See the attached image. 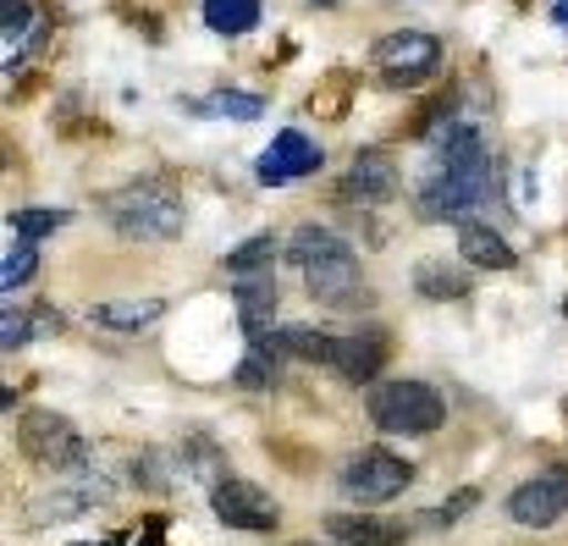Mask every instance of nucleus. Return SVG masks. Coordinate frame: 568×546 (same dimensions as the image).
Instances as JSON below:
<instances>
[{
	"instance_id": "aec40b11",
	"label": "nucleus",
	"mask_w": 568,
	"mask_h": 546,
	"mask_svg": "<svg viewBox=\"0 0 568 546\" xmlns=\"http://www.w3.org/2000/svg\"><path fill=\"white\" fill-rule=\"evenodd\" d=\"M408 282H414V293H425V299H464V293H469L464 271L447 265V260H419V265L408 271Z\"/></svg>"
},
{
	"instance_id": "5701e85b",
	"label": "nucleus",
	"mask_w": 568,
	"mask_h": 546,
	"mask_svg": "<svg viewBox=\"0 0 568 546\" xmlns=\"http://www.w3.org/2000/svg\"><path fill=\"white\" fill-rule=\"evenodd\" d=\"M6 226H11V237L39 243V237H50V232H61V226H67V210H17Z\"/></svg>"
},
{
	"instance_id": "39448f33",
	"label": "nucleus",
	"mask_w": 568,
	"mask_h": 546,
	"mask_svg": "<svg viewBox=\"0 0 568 546\" xmlns=\"http://www.w3.org/2000/svg\"><path fill=\"white\" fill-rule=\"evenodd\" d=\"M371 61L381 67V78L392 89H419L436 78L442 67V44L425 33V28H397V33H381L371 44Z\"/></svg>"
},
{
	"instance_id": "cd10ccee",
	"label": "nucleus",
	"mask_w": 568,
	"mask_h": 546,
	"mask_svg": "<svg viewBox=\"0 0 568 546\" xmlns=\"http://www.w3.org/2000/svg\"><path fill=\"white\" fill-rule=\"evenodd\" d=\"M139 481H144V486H161V492H166V464H161V453H150V458L139 464Z\"/></svg>"
},
{
	"instance_id": "f3484780",
	"label": "nucleus",
	"mask_w": 568,
	"mask_h": 546,
	"mask_svg": "<svg viewBox=\"0 0 568 546\" xmlns=\"http://www.w3.org/2000/svg\"><path fill=\"white\" fill-rule=\"evenodd\" d=\"M287 360H310V364H337V337L321 326H271L265 332Z\"/></svg>"
},
{
	"instance_id": "2eb2a0df",
	"label": "nucleus",
	"mask_w": 568,
	"mask_h": 546,
	"mask_svg": "<svg viewBox=\"0 0 568 546\" xmlns=\"http://www.w3.org/2000/svg\"><path fill=\"white\" fill-rule=\"evenodd\" d=\"M161 315H166V299H111V304L89 310V321L100 332H150Z\"/></svg>"
},
{
	"instance_id": "a211bd4d",
	"label": "nucleus",
	"mask_w": 568,
	"mask_h": 546,
	"mask_svg": "<svg viewBox=\"0 0 568 546\" xmlns=\"http://www.w3.org/2000/svg\"><path fill=\"white\" fill-rule=\"evenodd\" d=\"M189 117H221V122H260L265 117V100L248 94V89H215L210 100H183Z\"/></svg>"
},
{
	"instance_id": "4be33fe9",
	"label": "nucleus",
	"mask_w": 568,
	"mask_h": 546,
	"mask_svg": "<svg viewBox=\"0 0 568 546\" xmlns=\"http://www.w3.org/2000/svg\"><path fill=\"white\" fill-rule=\"evenodd\" d=\"M204 22L226 39L237 33H254L260 28V0H204Z\"/></svg>"
},
{
	"instance_id": "20e7f679",
	"label": "nucleus",
	"mask_w": 568,
	"mask_h": 546,
	"mask_svg": "<svg viewBox=\"0 0 568 546\" xmlns=\"http://www.w3.org/2000/svg\"><path fill=\"white\" fill-rule=\"evenodd\" d=\"M491 188H497L491 166L486 172H436V166H425V178L414 188V215L419 221H453V226H464L486 199H497Z\"/></svg>"
},
{
	"instance_id": "b1692460",
	"label": "nucleus",
	"mask_w": 568,
	"mask_h": 546,
	"mask_svg": "<svg viewBox=\"0 0 568 546\" xmlns=\"http://www.w3.org/2000/svg\"><path fill=\"white\" fill-rule=\"evenodd\" d=\"M33 265H39L33 243H28V237H11V249H6V265H0V287H6V293H17V287L33 276Z\"/></svg>"
},
{
	"instance_id": "412c9836",
	"label": "nucleus",
	"mask_w": 568,
	"mask_h": 546,
	"mask_svg": "<svg viewBox=\"0 0 568 546\" xmlns=\"http://www.w3.org/2000/svg\"><path fill=\"white\" fill-rule=\"evenodd\" d=\"M276 254H282V237H276V232H254L248 243H237V249L226 254V271H232V276H265Z\"/></svg>"
},
{
	"instance_id": "f8f14e48",
	"label": "nucleus",
	"mask_w": 568,
	"mask_h": 546,
	"mask_svg": "<svg viewBox=\"0 0 568 546\" xmlns=\"http://www.w3.org/2000/svg\"><path fill=\"white\" fill-rule=\"evenodd\" d=\"M326 536L337 546H403L408 525L403 519H381V514H332Z\"/></svg>"
},
{
	"instance_id": "c85d7f7f",
	"label": "nucleus",
	"mask_w": 568,
	"mask_h": 546,
	"mask_svg": "<svg viewBox=\"0 0 568 546\" xmlns=\"http://www.w3.org/2000/svg\"><path fill=\"white\" fill-rule=\"evenodd\" d=\"M33 332H61V315L55 310H33Z\"/></svg>"
},
{
	"instance_id": "7c9ffc66",
	"label": "nucleus",
	"mask_w": 568,
	"mask_h": 546,
	"mask_svg": "<svg viewBox=\"0 0 568 546\" xmlns=\"http://www.w3.org/2000/svg\"><path fill=\"white\" fill-rule=\"evenodd\" d=\"M310 6H332V0H310Z\"/></svg>"
},
{
	"instance_id": "2f4dec72",
	"label": "nucleus",
	"mask_w": 568,
	"mask_h": 546,
	"mask_svg": "<svg viewBox=\"0 0 568 546\" xmlns=\"http://www.w3.org/2000/svg\"><path fill=\"white\" fill-rule=\"evenodd\" d=\"M293 546H315V542H293Z\"/></svg>"
},
{
	"instance_id": "a878e982",
	"label": "nucleus",
	"mask_w": 568,
	"mask_h": 546,
	"mask_svg": "<svg viewBox=\"0 0 568 546\" xmlns=\"http://www.w3.org/2000/svg\"><path fill=\"white\" fill-rule=\"evenodd\" d=\"M28 337H33V315H17V310H6V337H0V343H6V354H17Z\"/></svg>"
},
{
	"instance_id": "1a4fd4ad",
	"label": "nucleus",
	"mask_w": 568,
	"mask_h": 546,
	"mask_svg": "<svg viewBox=\"0 0 568 546\" xmlns=\"http://www.w3.org/2000/svg\"><path fill=\"white\" fill-rule=\"evenodd\" d=\"M568 514V469H541L508 497V519L525 530H547Z\"/></svg>"
},
{
	"instance_id": "f03ea898",
	"label": "nucleus",
	"mask_w": 568,
	"mask_h": 546,
	"mask_svg": "<svg viewBox=\"0 0 568 546\" xmlns=\"http://www.w3.org/2000/svg\"><path fill=\"white\" fill-rule=\"evenodd\" d=\"M105 221L128 237V243H172L183 232V199L166 182H133L100 199Z\"/></svg>"
},
{
	"instance_id": "0eeeda50",
	"label": "nucleus",
	"mask_w": 568,
	"mask_h": 546,
	"mask_svg": "<svg viewBox=\"0 0 568 546\" xmlns=\"http://www.w3.org/2000/svg\"><path fill=\"white\" fill-rule=\"evenodd\" d=\"M408 481H414V464L397 458V453H386V447L354 453V458L343 464V475H337L343 497H348V503H365V508H371V503H386V497H397Z\"/></svg>"
},
{
	"instance_id": "423d86ee",
	"label": "nucleus",
	"mask_w": 568,
	"mask_h": 546,
	"mask_svg": "<svg viewBox=\"0 0 568 546\" xmlns=\"http://www.w3.org/2000/svg\"><path fill=\"white\" fill-rule=\"evenodd\" d=\"M17 447H22L33 464H44V469H67V475L89 469V447H83V436H78L61 414H50V408L22 414V425H17Z\"/></svg>"
},
{
	"instance_id": "ddd939ff",
	"label": "nucleus",
	"mask_w": 568,
	"mask_h": 546,
	"mask_svg": "<svg viewBox=\"0 0 568 546\" xmlns=\"http://www.w3.org/2000/svg\"><path fill=\"white\" fill-rule=\"evenodd\" d=\"M397 193V166L381 155V150H365L354 166H348V178H343V199L348 204H386Z\"/></svg>"
},
{
	"instance_id": "bb28decb",
	"label": "nucleus",
	"mask_w": 568,
	"mask_h": 546,
	"mask_svg": "<svg viewBox=\"0 0 568 546\" xmlns=\"http://www.w3.org/2000/svg\"><path fill=\"white\" fill-rule=\"evenodd\" d=\"M475 503H480V492H475V486H464V492H453V497H447V508L436 514V525H447V519H458V514H469Z\"/></svg>"
},
{
	"instance_id": "6e6552de",
	"label": "nucleus",
	"mask_w": 568,
	"mask_h": 546,
	"mask_svg": "<svg viewBox=\"0 0 568 546\" xmlns=\"http://www.w3.org/2000/svg\"><path fill=\"white\" fill-rule=\"evenodd\" d=\"M210 508H215V519L226 530H254V536L276 530V519H282V503H271V492H260L254 481H237V475L215 481Z\"/></svg>"
},
{
	"instance_id": "7ed1b4c3",
	"label": "nucleus",
	"mask_w": 568,
	"mask_h": 546,
	"mask_svg": "<svg viewBox=\"0 0 568 546\" xmlns=\"http://www.w3.org/2000/svg\"><path fill=\"white\" fill-rule=\"evenodd\" d=\"M365 414L376 419L386 436H430L447 419V403L425 381H381L365 397Z\"/></svg>"
},
{
	"instance_id": "f257e3e1",
	"label": "nucleus",
	"mask_w": 568,
	"mask_h": 546,
	"mask_svg": "<svg viewBox=\"0 0 568 546\" xmlns=\"http://www.w3.org/2000/svg\"><path fill=\"white\" fill-rule=\"evenodd\" d=\"M287 260L298 265V276H304V287H310L315 299H326V304H337V310L365 304L359 260H354V249H348L332 226H321V221L298 226L293 243H287Z\"/></svg>"
},
{
	"instance_id": "9d476101",
	"label": "nucleus",
	"mask_w": 568,
	"mask_h": 546,
	"mask_svg": "<svg viewBox=\"0 0 568 546\" xmlns=\"http://www.w3.org/2000/svg\"><path fill=\"white\" fill-rule=\"evenodd\" d=\"M321 166H326V150H315V144H310V133L282 128V133L265 144V155L254 161V178L265 182V188H282V182L315 178Z\"/></svg>"
},
{
	"instance_id": "c756f323",
	"label": "nucleus",
	"mask_w": 568,
	"mask_h": 546,
	"mask_svg": "<svg viewBox=\"0 0 568 546\" xmlns=\"http://www.w3.org/2000/svg\"><path fill=\"white\" fill-rule=\"evenodd\" d=\"M552 17H558V22H564V28H568V0H564V6H558V11H552Z\"/></svg>"
},
{
	"instance_id": "4468645a",
	"label": "nucleus",
	"mask_w": 568,
	"mask_h": 546,
	"mask_svg": "<svg viewBox=\"0 0 568 546\" xmlns=\"http://www.w3.org/2000/svg\"><path fill=\"white\" fill-rule=\"evenodd\" d=\"M458 254L469 260V265H480V271H508L519 254H514V243L497 232V226H486V221H464L458 226Z\"/></svg>"
},
{
	"instance_id": "9b49d317",
	"label": "nucleus",
	"mask_w": 568,
	"mask_h": 546,
	"mask_svg": "<svg viewBox=\"0 0 568 546\" xmlns=\"http://www.w3.org/2000/svg\"><path fill=\"white\" fill-rule=\"evenodd\" d=\"M232 304H237V326L248 332V343L265 337L276 326V282H271V271L265 276H237L232 282Z\"/></svg>"
},
{
	"instance_id": "dca6fc26",
	"label": "nucleus",
	"mask_w": 568,
	"mask_h": 546,
	"mask_svg": "<svg viewBox=\"0 0 568 546\" xmlns=\"http://www.w3.org/2000/svg\"><path fill=\"white\" fill-rule=\"evenodd\" d=\"M386 360V337H381L376 326H359V332H348V337H337V370L348 375V381H371Z\"/></svg>"
},
{
	"instance_id": "393cba45",
	"label": "nucleus",
	"mask_w": 568,
	"mask_h": 546,
	"mask_svg": "<svg viewBox=\"0 0 568 546\" xmlns=\"http://www.w3.org/2000/svg\"><path fill=\"white\" fill-rule=\"evenodd\" d=\"M0 6H6V44L17 50V39L33 28V6L28 0H0Z\"/></svg>"
},
{
	"instance_id": "6ab92c4d",
	"label": "nucleus",
	"mask_w": 568,
	"mask_h": 546,
	"mask_svg": "<svg viewBox=\"0 0 568 546\" xmlns=\"http://www.w3.org/2000/svg\"><path fill=\"white\" fill-rule=\"evenodd\" d=\"M282 360H287V354H282L271 337H254V343H248V354L237 360V370H232V375H237V386L265 392V386H276V381H282Z\"/></svg>"
}]
</instances>
